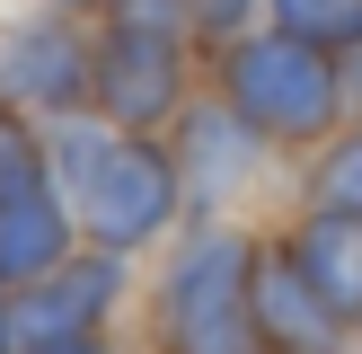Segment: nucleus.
<instances>
[{
  "label": "nucleus",
  "mask_w": 362,
  "mask_h": 354,
  "mask_svg": "<svg viewBox=\"0 0 362 354\" xmlns=\"http://www.w3.org/2000/svg\"><path fill=\"white\" fill-rule=\"evenodd\" d=\"M221 106L257 142H327L345 115V71L336 53L300 45V35H230L221 45Z\"/></svg>",
  "instance_id": "1"
},
{
  "label": "nucleus",
  "mask_w": 362,
  "mask_h": 354,
  "mask_svg": "<svg viewBox=\"0 0 362 354\" xmlns=\"http://www.w3.org/2000/svg\"><path fill=\"white\" fill-rule=\"evenodd\" d=\"M247 275H257V248H247L239 230H194L186 257L168 266V292H159L168 346L177 354H257Z\"/></svg>",
  "instance_id": "2"
},
{
  "label": "nucleus",
  "mask_w": 362,
  "mask_h": 354,
  "mask_svg": "<svg viewBox=\"0 0 362 354\" xmlns=\"http://www.w3.org/2000/svg\"><path fill=\"white\" fill-rule=\"evenodd\" d=\"M71 212L88 222V239H98L106 257H124V248H151L186 204H177V169H168L159 142H115V151L71 186Z\"/></svg>",
  "instance_id": "3"
},
{
  "label": "nucleus",
  "mask_w": 362,
  "mask_h": 354,
  "mask_svg": "<svg viewBox=\"0 0 362 354\" xmlns=\"http://www.w3.org/2000/svg\"><path fill=\"white\" fill-rule=\"evenodd\" d=\"M88 98L106 106V124L151 133L186 106V35H151V27H106L88 45Z\"/></svg>",
  "instance_id": "4"
},
{
  "label": "nucleus",
  "mask_w": 362,
  "mask_h": 354,
  "mask_svg": "<svg viewBox=\"0 0 362 354\" xmlns=\"http://www.w3.org/2000/svg\"><path fill=\"white\" fill-rule=\"evenodd\" d=\"M0 98L27 106V115H80L88 106V45L71 27V9L0 27Z\"/></svg>",
  "instance_id": "5"
},
{
  "label": "nucleus",
  "mask_w": 362,
  "mask_h": 354,
  "mask_svg": "<svg viewBox=\"0 0 362 354\" xmlns=\"http://www.w3.org/2000/svg\"><path fill=\"white\" fill-rule=\"evenodd\" d=\"M177 142H168V169H177V204L186 212H230L239 204V186L257 177V151L265 142L247 133L239 115H230L221 98H204V106H177Z\"/></svg>",
  "instance_id": "6"
},
{
  "label": "nucleus",
  "mask_w": 362,
  "mask_h": 354,
  "mask_svg": "<svg viewBox=\"0 0 362 354\" xmlns=\"http://www.w3.org/2000/svg\"><path fill=\"white\" fill-rule=\"evenodd\" d=\"M124 292V266L106 257H62L53 275H35L27 292L9 301V346H45V336H88Z\"/></svg>",
  "instance_id": "7"
},
{
  "label": "nucleus",
  "mask_w": 362,
  "mask_h": 354,
  "mask_svg": "<svg viewBox=\"0 0 362 354\" xmlns=\"http://www.w3.org/2000/svg\"><path fill=\"white\" fill-rule=\"evenodd\" d=\"M247 319H257V354H336V319H327V301L300 283V266L283 257H265L257 248V275H247Z\"/></svg>",
  "instance_id": "8"
},
{
  "label": "nucleus",
  "mask_w": 362,
  "mask_h": 354,
  "mask_svg": "<svg viewBox=\"0 0 362 354\" xmlns=\"http://www.w3.org/2000/svg\"><path fill=\"white\" fill-rule=\"evenodd\" d=\"M283 257H292L300 283L327 301L336 328H362V222H354V212L310 204V212L292 222V239H283Z\"/></svg>",
  "instance_id": "9"
},
{
  "label": "nucleus",
  "mask_w": 362,
  "mask_h": 354,
  "mask_svg": "<svg viewBox=\"0 0 362 354\" xmlns=\"http://www.w3.org/2000/svg\"><path fill=\"white\" fill-rule=\"evenodd\" d=\"M71 257V204H62V186H27V195H9L0 204V283H35V275H53V266Z\"/></svg>",
  "instance_id": "10"
},
{
  "label": "nucleus",
  "mask_w": 362,
  "mask_h": 354,
  "mask_svg": "<svg viewBox=\"0 0 362 354\" xmlns=\"http://www.w3.org/2000/svg\"><path fill=\"white\" fill-rule=\"evenodd\" d=\"M265 9H274L283 35H300L318 53H354L362 45V0H265Z\"/></svg>",
  "instance_id": "11"
},
{
  "label": "nucleus",
  "mask_w": 362,
  "mask_h": 354,
  "mask_svg": "<svg viewBox=\"0 0 362 354\" xmlns=\"http://www.w3.org/2000/svg\"><path fill=\"white\" fill-rule=\"evenodd\" d=\"M45 142H35V124H27V106H0V204L9 195H27V186H45Z\"/></svg>",
  "instance_id": "12"
},
{
  "label": "nucleus",
  "mask_w": 362,
  "mask_h": 354,
  "mask_svg": "<svg viewBox=\"0 0 362 354\" xmlns=\"http://www.w3.org/2000/svg\"><path fill=\"white\" fill-rule=\"evenodd\" d=\"M310 204H327V212H354V222H362V133H345L327 159H318V177H310Z\"/></svg>",
  "instance_id": "13"
},
{
  "label": "nucleus",
  "mask_w": 362,
  "mask_h": 354,
  "mask_svg": "<svg viewBox=\"0 0 362 354\" xmlns=\"http://www.w3.org/2000/svg\"><path fill=\"white\" fill-rule=\"evenodd\" d=\"M98 9H106V27H151V35H186L194 27L186 0H98Z\"/></svg>",
  "instance_id": "14"
},
{
  "label": "nucleus",
  "mask_w": 362,
  "mask_h": 354,
  "mask_svg": "<svg viewBox=\"0 0 362 354\" xmlns=\"http://www.w3.org/2000/svg\"><path fill=\"white\" fill-rule=\"evenodd\" d=\"M194 9V27H212V35H239V18L257 9V0H186Z\"/></svg>",
  "instance_id": "15"
},
{
  "label": "nucleus",
  "mask_w": 362,
  "mask_h": 354,
  "mask_svg": "<svg viewBox=\"0 0 362 354\" xmlns=\"http://www.w3.org/2000/svg\"><path fill=\"white\" fill-rule=\"evenodd\" d=\"M27 354H106V346H98V328H88V336H45V346H27Z\"/></svg>",
  "instance_id": "16"
},
{
  "label": "nucleus",
  "mask_w": 362,
  "mask_h": 354,
  "mask_svg": "<svg viewBox=\"0 0 362 354\" xmlns=\"http://www.w3.org/2000/svg\"><path fill=\"white\" fill-rule=\"evenodd\" d=\"M0 354H9V283H0Z\"/></svg>",
  "instance_id": "17"
},
{
  "label": "nucleus",
  "mask_w": 362,
  "mask_h": 354,
  "mask_svg": "<svg viewBox=\"0 0 362 354\" xmlns=\"http://www.w3.org/2000/svg\"><path fill=\"white\" fill-rule=\"evenodd\" d=\"M53 9H98V0H53Z\"/></svg>",
  "instance_id": "18"
}]
</instances>
